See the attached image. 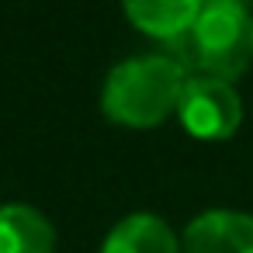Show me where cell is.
I'll return each instance as SVG.
<instances>
[{"label": "cell", "mask_w": 253, "mask_h": 253, "mask_svg": "<svg viewBox=\"0 0 253 253\" xmlns=\"http://www.w3.org/2000/svg\"><path fill=\"white\" fill-rule=\"evenodd\" d=\"M170 56L201 77L232 84L253 63V18L243 4L205 0L198 18L170 42Z\"/></svg>", "instance_id": "obj_1"}, {"label": "cell", "mask_w": 253, "mask_h": 253, "mask_svg": "<svg viewBox=\"0 0 253 253\" xmlns=\"http://www.w3.org/2000/svg\"><path fill=\"white\" fill-rule=\"evenodd\" d=\"M187 84V70L173 56H139L115 66L104 80L101 108L111 122L132 128H153L177 111Z\"/></svg>", "instance_id": "obj_2"}, {"label": "cell", "mask_w": 253, "mask_h": 253, "mask_svg": "<svg viewBox=\"0 0 253 253\" xmlns=\"http://www.w3.org/2000/svg\"><path fill=\"white\" fill-rule=\"evenodd\" d=\"M177 115L198 139H229L243 122V104L232 84L215 77H187Z\"/></svg>", "instance_id": "obj_3"}, {"label": "cell", "mask_w": 253, "mask_h": 253, "mask_svg": "<svg viewBox=\"0 0 253 253\" xmlns=\"http://www.w3.org/2000/svg\"><path fill=\"white\" fill-rule=\"evenodd\" d=\"M184 253H253V215L205 211L184 232Z\"/></svg>", "instance_id": "obj_4"}, {"label": "cell", "mask_w": 253, "mask_h": 253, "mask_svg": "<svg viewBox=\"0 0 253 253\" xmlns=\"http://www.w3.org/2000/svg\"><path fill=\"white\" fill-rule=\"evenodd\" d=\"M56 229L32 205L0 208V253H52Z\"/></svg>", "instance_id": "obj_5"}, {"label": "cell", "mask_w": 253, "mask_h": 253, "mask_svg": "<svg viewBox=\"0 0 253 253\" xmlns=\"http://www.w3.org/2000/svg\"><path fill=\"white\" fill-rule=\"evenodd\" d=\"M101 253H180V243L163 218L139 211V215L122 218L108 232Z\"/></svg>", "instance_id": "obj_6"}, {"label": "cell", "mask_w": 253, "mask_h": 253, "mask_svg": "<svg viewBox=\"0 0 253 253\" xmlns=\"http://www.w3.org/2000/svg\"><path fill=\"white\" fill-rule=\"evenodd\" d=\"M122 4L135 28H142L153 39L173 42L198 18L205 0H122Z\"/></svg>", "instance_id": "obj_7"}, {"label": "cell", "mask_w": 253, "mask_h": 253, "mask_svg": "<svg viewBox=\"0 0 253 253\" xmlns=\"http://www.w3.org/2000/svg\"><path fill=\"white\" fill-rule=\"evenodd\" d=\"M222 4H243L246 7V0H222Z\"/></svg>", "instance_id": "obj_8"}]
</instances>
